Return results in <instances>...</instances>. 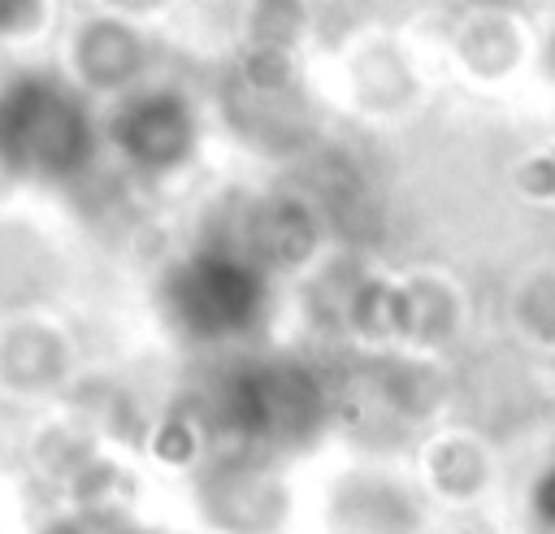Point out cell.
Listing matches in <instances>:
<instances>
[{"mask_svg": "<svg viewBox=\"0 0 555 534\" xmlns=\"http://www.w3.org/2000/svg\"><path fill=\"white\" fill-rule=\"evenodd\" d=\"M425 482L447 508H481L503 486V460L490 438L473 430H447L425 452Z\"/></svg>", "mask_w": 555, "mask_h": 534, "instance_id": "6da1fadb", "label": "cell"}, {"mask_svg": "<svg viewBox=\"0 0 555 534\" xmlns=\"http://www.w3.org/2000/svg\"><path fill=\"white\" fill-rule=\"evenodd\" d=\"M533 382H538V391L555 404V352H546V356H533Z\"/></svg>", "mask_w": 555, "mask_h": 534, "instance_id": "277c9868", "label": "cell"}, {"mask_svg": "<svg viewBox=\"0 0 555 534\" xmlns=\"http://www.w3.org/2000/svg\"><path fill=\"white\" fill-rule=\"evenodd\" d=\"M520 191L529 204L555 208V143H542L520 161Z\"/></svg>", "mask_w": 555, "mask_h": 534, "instance_id": "3957f363", "label": "cell"}, {"mask_svg": "<svg viewBox=\"0 0 555 534\" xmlns=\"http://www.w3.org/2000/svg\"><path fill=\"white\" fill-rule=\"evenodd\" d=\"M507 326L529 356L555 352V252L533 256L512 274Z\"/></svg>", "mask_w": 555, "mask_h": 534, "instance_id": "7a4b0ae2", "label": "cell"}]
</instances>
